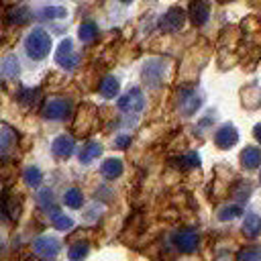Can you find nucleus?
I'll use <instances>...</instances> for the list:
<instances>
[{
  "instance_id": "a211bd4d",
  "label": "nucleus",
  "mask_w": 261,
  "mask_h": 261,
  "mask_svg": "<svg viewBox=\"0 0 261 261\" xmlns=\"http://www.w3.org/2000/svg\"><path fill=\"white\" fill-rule=\"evenodd\" d=\"M77 35H80V39H82L84 43H92V41L98 37V27H96L92 20H86V22L80 24Z\"/></svg>"
},
{
  "instance_id": "bb28decb",
  "label": "nucleus",
  "mask_w": 261,
  "mask_h": 261,
  "mask_svg": "<svg viewBox=\"0 0 261 261\" xmlns=\"http://www.w3.org/2000/svg\"><path fill=\"white\" fill-rule=\"evenodd\" d=\"M24 179H27V184L37 186V184L41 181V171H39L37 167H27V169H24Z\"/></svg>"
},
{
  "instance_id": "0eeeda50",
  "label": "nucleus",
  "mask_w": 261,
  "mask_h": 261,
  "mask_svg": "<svg viewBox=\"0 0 261 261\" xmlns=\"http://www.w3.org/2000/svg\"><path fill=\"white\" fill-rule=\"evenodd\" d=\"M55 59H57V63H59L61 67H65V69H73V67L77 65V55H75V51H73V43H71L69 39L61 41V45L57 47Z\"/></svg>"
},
{
  "instance_id": "b1692460",
  "label": "nucleus",
  "mask_w": 261,
  "mask_h": 261,
  "mask_svg": "<svg viewBox=\"0 0 261 261\" xmlns=\"http://www.w3.org/2000/svg\"><path fill=\"white\" fill-rule=\"evenodd\" d=\"M53 224H55L57 228H61V230H65V228H71V224H73V220H71L69 216H65V214H61L59 210H53Z\"/></svg>"
},
{
  "instance_id": "cd10ccee",
  "label": "nucleus",
  "mask_w": 261,
  "mask_h": 261,
  "mask_svg": "<svg viewBox=\"0 0 261 261\" xmlns=\"http://www.w3.org/2000/svg\"><path fill=\"white\" fill-rule=\"evenodd\" d=\"M130 145V137L128 135H118L116 139H114V147L116 149H126Z\"/></svg>"
},
{
  "instance_id": "a878e982",
  "label": "nucleus",
  "mask_w": 261,
  "mask_h": 261,
  "mask_svg": "<svg viewBox=\"0 0 261 261\" xmlns=\"http://www.w3.org/2000/svg\"><path fill=\"white\" fill-rule=\"evenodd\" d=\"M57 16H65V10L59 6H47L41 10V18H57Z\"/></svg>"
},
{
  "instance_id": "f257e3e1",
  "label": "nucleus",
  "mask_w": 261,
  "mask_h": 261,
  "mask_svg": "<svg viewBox=\"0 0 261 261\" xmlns=\"http://www.w3.org/2000/svg\"><path fill=\"white\" fill-rule=\"evenodd\" d=\"M24 49L31 59H43L51 49V37L43 29H33L24 39Z\"/></svg>"
},
{
  "instance_id": "c756f323",
  "label": "nucleus",
  "mask_w": 261,
  "mask_h": 261,
  "mask_svg": "<svg viewBox=\"0 0 261 261\" xmlns=\"http://www.w3.org/2000/svg\"><path fill=\"white\" fill-rule=\"evenodd\" d=\"M253 135H255V139L261 143V124H257V126L253 128Z\"/></svg>"
},
{
  "instance_id": "f03ea898",
  "label": "nucleus",
  "mask_w": 261,
  "mask_h": 261,
  "mask_svg": "<svg viewBox=\"0 0 261 261\" xmlns=\"http://www.w3.org/2000/svg\"><path fill=\"white\" fill-rule=\"evenodd\" d=\"M202 106V96L196 92V88H181L177 94V108L184 116H192Z\"/></svg>"
},
{
  "instance_id": "c85d7f7f",
  "label": "nucleus",
  "mask_w": 261,
  "mask_h": 261,
  "mask_svg": "<svg viewBox=\"0 0 261 261\" xmlns=\"http://www.w3.org/2000/svg\"><path fill=\"white\" fill-rule=\"evenodd\" d=\"M39 204H41V206H45V208L53 204V196H51V192H49V190H43V192L39 194Z\"/></svg>"
},
{
  "instance_id": "20e7f679",
  "label": "nucleus",
  "mask_w": 261,
  "mask_h": 261,
  "mask_svg": "<svg viewBox=\"0 0 261 261\" xmlns=\"http://www.w3.org/2000/svg\"><path fill=\"white\" fill-rule=\"evenodd\" d=\"M173 245L177 251L181 253H194L196 247H198V232L192 230V228H181V230H175L173 237H171Z\"/></svg>"
},
{
  "instance_id": "4468645a",
  "label": "nucleus",
  "mask_w": 261,
  "mask_h": 261,
  "mask_svg": "<svg viewBox=\"0 0 261 261\" xmlns=\"http://www.w3.org/2000/svg\"><path fill=\"white\" fill-rule=\"evenodd\" d=\"M100 173L106 177V179H114L122 173V161L120 159H106L100 167Z\"/></svg>"
},
{
  "instance_id": "6ab92c4d",
  "label": "nucleus",
  "mask_w": 261,
  "mask_h": 261,
  "mask_svg": "<svg viewBox=\"0 0 261 261\" xmlns=\"http://www.w3.org/2000/svg\"><path fill=\"white\" fill-rule=\"evenodd\" d=\"M100 153H102V147H100L98 143H88V145L82 149V153H80V161H82V163H90V161H94Z\"/></svg>"
},
{
  "instance_id": "7ed1b4c3",
  "label": "nucleus",
  "mask_w": 261,
  "mask_h": 261,
  "mask_svg": "<svg viewBox=\"0 0 261 261\" xmlns=\"http://www.w3.org/2000/svg\"><path fill=\"white\" fill-rule=\"evenodd\" d=\"M143 106H145V98H143V92L139 88H130L126 94H122L118 98V108L122 112H128V114L141 112Z\"/></svg>"
},
{
  "instance_id": "f8f14e48",
  "label": "nucleus",
  "mask_w": 261,
  "mask_h": 261,
  "mask_svg": "<svg viewBox=\"0 0 261 261\" xmlns=\"http://www.w3.org/2000/svg\"><path fill=\"white\" fill-rule=\"evenodd\" d=\"M53 153L61 159H67L73 153V139L69 135H61L53 141Z\"/></svg>"
},
{
  "instance_id": "393cba45",
  "label": "nucleus",
  "mask_w": 261,
  "mask_h": 261,
  "mask_svg": "<svg viewBox=\"0 0 261 261\" xmlns=\"http://www.w3.org/2000/svg\"><path fill=\"white\" fill-rule=\"evenodd\" d=\"M237 261H261V249H245L239 253Z\"/></svg>"
},
{
  "instance_id": "7c9ffc66",
  "label": "nucleus",
  "mask_w": 261,
  "mask_h": 261,
  "mask_svg": "<svg viewBox=\"0 0 261 261\" xmlns=\"http://www.w3.org/2000/svg\"><path fill=\"white\" fill-rule=\"evenodd\" d=\"M120 2H130V0H120Z\"/></svg>"
},
{
  "instance_id": "f3484780",
  "label": "nucleus",
  "mask_w": 261,
  "mask_h": 261,
  "mask_svg": "<svg viewBox=\"0 0 261 261\" xmlns=\"http://www.w3.org/2000/svg\"><path fill=\"white\" fill-rule=\"evenodd\" d=\"M118 80L116 77H112V75H108V77H104L102 82H100V94L104 96V98H114L116 94H118Z\"/></svg>"
},
{
  "instance_id": "412c9836",
  "label": "nucleus",
  "mask_w": 261,
  "mask_h": 261,
  "mask_svg": "<svg viewBox=\"0 0 261 261\" xmlns=\"http://www.w3.org/2000/svg\"><path fill=\"white\" fill-rule=\"evenodd\" d=\"M88 243H75V245H71V249H69V259L71 261H82L86 255H88Z\"/></svg>"
},
{
  "instance_id": "aec40b11",
  "label": "nucleus",
  "mask_w": 261,
  "mask_h": 261,
  "mask_svg": "<svg viewBox=\"0 0 261 261\" xmlns=\"http://www.w3.org/2000/svg\"><path fill=\"white\" fill-rule=\"evenodd\" d=\"M63 200H65V204H67L69 208H80V206H82V202H84V198H82V192H80L77 188H71V190H67Z\"/></svg>"
},
{
  "instance_id": "423d86ee",
  "label": "nucleus",
  "mask_w": 261,
  "mask_h": 261,
  "mask_svg": "<svg viewBox=\"0 0 261 261\" xmlns=\"http://www.w3.org/2000/svg\"><path fill=\"white\" fill-rule=\"evenodd\" d=\"M184 20H186V12L181 8H177V6H173L159 18V27L163 31H167V33H175V31H179L184 27Z\"/></svg>"
},
{
  "instance_id": "1a4fd4ad",
  "label": "nucleus",
  "mask_w": 261,
  "mask_h": 261,
  "mask_svg": "<svg viewBox=\"0 0 261 261\" xmlns=\"http://www.w3.org/2000/svg\"><path fill=\"white\" fill-rule=\"evenodd\" d=\"M69 110H71V104H69L67 100H63V98H53V100H49V102L45 104L43 114H45L47 118H65V116L69 114Z\"/></svg>"
},
{
  "instance_id": "9d476101",
  "label": "nucleus",
  "mask_w": 261,
  "mask_h": 261,
  "mask_svg": "<svg viewBox=\"0 0 261 261\" xmlns=\"http://www.w3.org/2000/svg\"><path fill=\"white\" fill-rule=\"evenodd\" d=\"M35 251H37V255L41 259H47L49 261V259H53L59 253V241L53 239V237H43V239H39L35 243Z\"/></svg>"
},
{
  "instance_id": "dca6fc26",
  "label": "nucleus",
  "mask_w": 261,
  "mask_h": 261,
  "mask_svg": "<svg viewBox=\"0 0 261 261\" xmlns=\"http://www.w3.org/2000/svg\"><path fill=\"white\" fill-rule=\"evenodd\" d=\"M261 104V90L259 88H255V86H251V88H247V90H243V106H247V108H257Z\"/></svg>"
},
{
  "instance_id": "9b49d317",
  "label": "nucleus",
  "mask_w": 261,
  "mask_h": 261,
  "mask_svg": "<svg viewBox=\"0 0 261 261\" xmlns=\"http://www.w3.org/2000/svg\"><path fill=\"white\" fill-rule=\"evenodd\" d=\"M208 16H210V4H208V0H194L190 4V20L194 24H198V27L200 24H206Z\"/></svg>"
},
{
  "instance_id": "ddd939ff",
  "label": "nucleus",
  "mask_w": 261,
  "mask_h": 261,
  "mask_svg": "<svg viewBox=\"0 0 261 261\" xmlns=\"http://www.w3.org/2000/svg\"><path fill=\"white\" fill-rule=\"evenodd\" d=\"M241 163L247 169H255L261 163V149L259 147H245L241 151Z\"/></svg>"
},
{
  "instance_id": "4be33fe9",
  "label": "nucleus",
  "mask_w": 261,
  "mask_h": 261,
  "mask_svg": "<svg viewBox=\"0 0 261 261\" xmlns=\"http://www.w3.org/2000/svg\"><path fill=\"white\" fill-rule=\"evenodd\" d=\"M175 161H177V167H181V169H186V167H198L200 165V157L196 153H188L184 157H177Z\"/></svg>"
},
{
  "instance_id": "2f4dec72",
  "label": "nucleus",
  "mask_w": 261,
  "mask_h": 261,
  "mask_svg": "<svg viewBox=\"0 0 261 261\" xmlns=\"http://www.w3.org/2000/svg\"><path fill=\"white\" fill-rule=\"evenodd\" d=\"M259 179H261V173H259Z\"/></svg>"
},
{
  "instance_id": "39448f33",
  "label": "nucleus",
  "mask_w": 261,
  "mask_h": 261,
  "mask_svg": "<svg viewBox=\"0 0 261 261\" xmlns=\"http://www.w3.org/2000/svg\"><path fill=\"white\" fill-rule=\"evenodd\" d=\"M165 61L163 59H149L143 67V80L149 86H159L163 82V73H165Z\"/></svg>"
},
{
  "instance_id": "5701e85b",
  "label": "nucleus",
  "mask_w": 261,
  "mask_h": 261,
  "mask_svg": "<svg viewBox=\"0 0 261 261\" xmlns=\"http://www.w3.org/2000/svg\"><path fill=\"white\" fill-rule=\"evenodd\" d=\"M241 206L239 204H232V206H224L220 212H218V218L220 220H232V218H237V216H241Z\"/></svg>"
},
{
  "instance_id": "6e6552de",
  "label": "nucleus",
  "mask_w": 261,
  "mask_h": 261,
  "mask_svg": "<svg viewBox=\"0 0 261 261\" xmlns=\"http://www.w3.org/2000/svg\"><path fill=\"white\" fill-rule=\"evenodd\" d=\"M237 141H239V133L232 124H222L214 133V143L218 149H230L232 145H237Z\"/></svg>"
},
{
  "instance_id": "2eb2a0df",
  "label": "nucleus",
  "mask_w": 261,
  "mask_h": 261,
  "mask_svg": "<svg viewBox=\"0 0 261 261\" xmlns=\"http://www.w3.org/2000/svg\"><path fill=\"white\" fill-rule=\"evenodd\" d=\"M259 230H261V218H259L257 214L249 212V214L245 216V222H243V232L253 239V237L259 234Z\"/></svg>"
}]
</instances>
